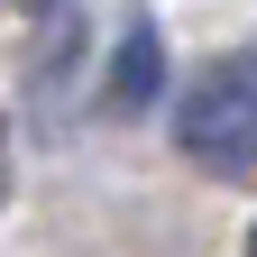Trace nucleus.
I'll return each instance as SVG.
<instances>
[{
    "label": "nucleus",
    "mask_w": 257,
    "mask_h": 257,
    "mask_svg": "<svg viewBox=\"0 0 257 257\" xmlns=\"http://www.w3.org/2000/svg\"><path fill=\"white\" fill-rule=\"evenodd\" d=\"M175 147L211 175H248L257 166V55H220L184 83L175 101Z\"/></svg>",
    "instance_id": "nucleus-1"
},
{
    "label": "nucleus",
    "mask_w": 257,
    "mask_h": 257,
    "mask_svg": "<svg viewBox=\"0 0 257 257\" xmlns=\"http://www.w3.org/2000/svg\"><path fill=\"white\" fill-rule=\"evenodd\" d=\"M156 92H166V46L147 19H128V37L110 55V110H156Z\"/></svg>",
    "instance_id": "nucleus-2"
},
{
    "label": "nucleus",
    "mask_w": 257,
    "mask_h": 257,
    "mask_svg": "<svg viewBox=\"0 0 257 257\" xmlns=\"http://www.w3.org/2000/svg\"><path fill=\"white\" fill-rule=\"evenodd\" d=\"M0 202H10V128H0Z\"/></svg>",
    "instance_id": "nucleus-3"
},
{
    "label": "nucleus",
    "mask_w": 257,
    "mask_h": 257,
    "mask_svg": "<svg viewBox=\"0 0 257 257\" xmlns=\"http://www.w3.org/2000/svg\"><path fill=\"white\" fill-rule=\"evenodd\" d=\"M28 10H46V0H28Z\"/></svg>",
    "instance_id": "nucleus-4"
},
{
    "label": "nucleus",
    "mask_w": 257,
    "mask_h": 257,
    "mask_svg": "<svg viewBox=\"0 0 257 257\" xmlns=\"http://www.w3.org/2000/svg\"><path fill=\"white\" fill-rule=\"evenodd\" d=\"M248 257H257V239H248Z\"/></svg>",
    "instance_id": "nucleus-5"
}]
</instances>
